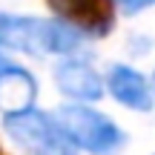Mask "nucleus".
<instances>
[{"label":"nucleus","instance_id":"7","mask_svg":"<svg viewBox=\"0 0 155 155\" xmlns=\"http://www.w3.org/2000/svg\"><path fill=\"white\" fill-rule=\"evenodd\" d=\"M55 81L63 89V95L75 101H98L104 95V83H101L98 72L83 61H63L55 69Z\"/></svg>","mask_w":155,"mask_h":155},{"label":"nucleus","instance_id":"4","mask_svg":"<svg viewBox=\"0 0 155 155\" xmlns=\"http://www.w3.org/2000/svg\"><path fill=\"white\" fill-rule=\"evenodd\" d=\"M46 3L61 17V23L72 26L75 32H86L95 38L112 32L118 0H46Z\"/></svg>","mask_w":155,"mask_h":155},{"label":"nucleus","instance_id":"1","mask_svg":"<svg viewBox=\"0 0 155 155\" xmlns=\"http://www.w3.org/2000/svg\"><path fill=\"white\" fill-rule=\"evenodd\" d=\"M78 43H81L78 32L66 23L0 12V46L3 49H17L26 55H63V52H72Z\"/></svg>","mask_w":155,"mask_h":155},{"label":"nucleus","instance_id":"8","mask_svg":"<svg viewBox=\"0 0 155 155\" xmlns=\"http://www.w3.org/2000/svg\"><path fill=\"white\" fill-rule=\"evenodd\" d=\"M118 6H121L127 15H138V12L150 9V6H155V0H118Z\"/></svg>","mask_w":155,"mask_h":155},{"label":"nucleus","instance_id":"3","mask_svg":"<svg viewBox=\"0 0 155 155\" xmlns=\"http://www.w3.org/2000/svg\"><path fill=\"white\" fill-rule=\"evenodd\" d=\"M6 132L26 155H78V147L69 141L58 118L43 112H20L6 118Z\"/></svg>","mask_w":155,"mask_h":155},{"label":"nucleus","instance_id":"2","mask_svg":"<svg viewBox=\"0 0 155 155\" xmlns=\"http://www.w3.org/2000/svg\"><path fill=\"white\" fill-rule=\"evenodd\" d=\"M55 118L78 150H86L92 155H115L127 144V135L106 115L89 109V106H81V104L61 106Z\"/></svg>","mask_w":155,"mask_h":155},{"label":"nucleus","instance_id":"9","mask_svg":"<svg viewBox=\"0 0 155 155\" xmlns=\"http://www.w3.org/2000/svg\"><path fill=\"white\" fill-rule=\"evenodd\" d=\"M3 63H6V58H3V55H0V66H3Z\"/></svg>","mask_w":155,"mask_h":155},{"label":"nucleus","instance_id":"5","mask_svg":"<svg viewBox=\"0 0 155 155\" xmlns=\"http://www.w3.org/2000/svg\"><path fill=\"white\" fill-rule=\"evenodd\" d=\"M38 98V83L26 69L15 66L12 61H6L0 66V112L6 118L29 112Z\"/></svg>","mask_w":155,"mask_h":155},{"label":"nucleus","instance_id":"6","mask_svg":"<svg viewBox=\"0 0 155 155\" xmlns=\"http://www.w3.org/2000/svg\"><path fill=\"white\" fill-rule=\"evenodd\" d=\"M109 92L118 104L129 106L138 112H150L155 104V95L147 83V78L141 72H135L132 66H112L109 72Z\"/></svg>","mask_w":155,"mask_h":155},{"label":"nucleus","instance_id":"10","mask_svg":"<svg viewBox=\"0 0 155 155\" xmlns=\"http://www.w3.org/2000/svg\"><path fill=\"white\" fill-rule=\"evenodd\" d=\"M152 86H155V75H152Z\"/></svg>","mask_w":155,"mask_h":155}]
</instances>
